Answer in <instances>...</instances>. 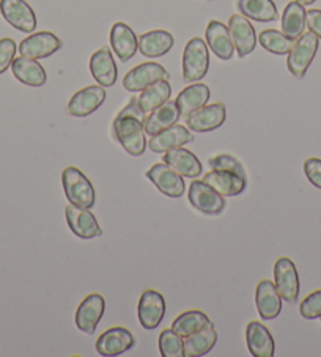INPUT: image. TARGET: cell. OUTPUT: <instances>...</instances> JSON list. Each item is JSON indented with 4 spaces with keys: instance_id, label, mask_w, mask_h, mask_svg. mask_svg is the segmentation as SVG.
<instances>
[{
    "instance_id": "27",
    "label": "cell",
    "mask_w": 321,
    "mask_h": 357,
    "mask_svg": "<svg viewBox=\"0 0 321 357\" xmlns=\"http://www.w3.org/2000/svg\"><path fill=\"white\" fill-rule=\"evenodd\" d=\"M163 161L186 178H197L202 174V162L199 158L183 146L165 151Z\"/></svg>"
},
{
    "instance_id": "32",
    "label": "cell",
    "mask_w": 321,
    "mask_h": 357,
    "mask_svg": "<svg viewBox=\"0 0 321 357\" xmlns=\"http://www.w3.org/2000/svg\"><path fill=\"white\" fill-rule=\"evenodd\" d=\"M306 13L304 5L299 2H290L282 15V32L293 41L298 40L306 30Z\"/></svg>"
},
{
    "instance_id": "2",
    "label": "cell",
    "mask_w": 321,
    "mask_h": 357,
    "mask_svg": "<svg viewBox=\"0 0 321 357\" xmlns=\"http://www.w3.org/2000/svg\"><path fill=\"white\" fill-rule=\"evenodd\" d=\"M65 195L70 203L80 208L91 209L96 203V192L87 176L76 167H68L61 174Z\"/></svg>"
},
{
    "instance_id": "36",
    "label": "cell",
    "mask_w": 321,
    "mask_h": 357,
    "mask_svg": "<svg viewBox=\"0 0 321 357\" xmlns=\"http://www.w3.org/2000/svg\"><path fill=\"white\" fill-rule=\"evenodd\" d=\"M159 353L163 357H184V338L174 329H165L159 335Z\"/></svg>"
},
{
    "instance_id": "9",
    "label": "cell",
    "mask_w": 321,
    "mask_h": 357,
    "mask_svg": "<svg viewBox=\"0 0 321 357\" xmlns=\"http://www.w3.org/2000/svg\"><path fill=\"white\" fill-rule=\"evenodd\" d=\"M0 13L10 26L24 33H32L36 29V16L26 0H0Z\"/></svg>"
},
{
    "instance_id": "28",
    "label": "cell",
    "mask_w": 321,
    "mask_h": 357,
    "mask_svg": "<svg viewBox=\"0 0 321 357\" xmlns=\"http://www.w3.org/2000/svg\"><path fill=\"white\" fill-rule=\"evenodd\" d=\"M175 45L174 35L165 30H153L139 36V51L148 59H156L167 54Z\"/></svg>"
},
{
    "instance_id": "8",
    "label": "cell",
    "mask_w": 321,
    "mask_h": 357,
    "mask_svg": "<svg viewBox=\"0 0 321 357\" xmlns=\"http://www.w3.org/2000/svg\"><path fill=\"white\" fill-rule=\"evenodd\" d=\"M274 285L287 303H296L299 296V275L294 263L282 257L274 264Z\"/></svg>"
},
{
    "instance_id": "12",
    "label": "cell",
    "mask_w": 321,
    "mask_h": 357,
    "mask_svg": "<svg viewBox=\"0 0 321 357\" xmlns=\"http://www.w3.org/2000/svg\"><path fill=\"white\" fill-rule=\"evenodd\" d=\"M165 315V299L156 290L142 293L137 307V317L144 329H156Z\"/></svg>"
},
{
    "instance_id": "21",
    "label": "cell",
    "mask_w": 321,
    "mask_h": 357,
    "mask_svg": "<svg viewBox=\"0 0 321 357\" xmlns=\"http://www.w3.org/2000/svg\"><path fill=\"white\" fill-rule=\"evenodd\" d=\"M110 46L121 61L131 60L139 51V38L125 22H115L110 30Z\"/></svg>"
},
{
    "instance_id": "26",
    "label": "cell",
    "mask_w": 321,
    "mask_h": 357,
    "mask_svg": "<svg viewBox=\"0 0 321 357\" xmlns=\"http://www.w3.org/2000/svg\"><path fill=\"white\" fill-rule=\"evenodd\" d=\"M11 71H13L17 81L24 85H29V87H43L47 81L45 68L38 63V60L22 57V55L13 60Z\"/></svg>"
},
{
    "instance_id": "10",
    "label": "cell",
    "mask_w": 321,
    "mask_h": 357,
    "mask_svg": "<svg viewBox=\"0 0 321 357\" xmlns=\"http://www.w3.org/2000/svg\"><path fill=\"white\" fill-rule=\"evenodd\" d=\"M66 222L70 230L80 239H94L103 235L95 214L87 208H80L70 203L66 206Z\"/></svg>"
},
{
    "instance_id": "29",
    "label": "cell",
    "mask_w": 321,
    "mask_h": 357,
    "mask_svg": "<svg viewBox=\"0 0 321 357\" xmlns=\"http://www.w3.org/2000/svg\"><path fill=\"white\" fill-rule=\"evenodd\" d=\"M211 96L208 85L205 84H194L184 89L180 95L177 96V106L180 109V114L184 119H188L191 114H194L195 110L207 106Z\"/></svg>"
},
{
    "instance_id": "22",
    "label": "cell",
    "mask_w": 321,
    "mask_h": 357,
    "mask_svg": "<svg viewBox=\"0 0 321 357\" xmlns=\"http://www.w3.org/2000/svg\"><path fill=\"white\" fill-rule=\"evenodd\" d=\"M255 304L258 315L267 319V321L279 317V313L282 312V296L277 291L274 282L262 280L258 283L255 291Z\"/></svg>"
},
{
    "instance_id": "30",
    "label": "cell",
    "mask_w": 321,
    "mask_h": 357,
    "mask_svg": "<svg viewBox=\"0 0 321 357\" xmlns=\"http://www.w3.org/2000/svg\"><path fill=\"white\" fill-rule=\"evenodd\" d=\"M216 343H218V332L214 329V324L209 321L205 328L184 338V357L205 356L216 347Z\"/></svg>"
},
{
    "instance_id": "3",
    "label": "cell",
    "mask_w": 321,
    "mask_h": 357,
    "mask_svg": "<svg viewBox=\"0 0 321 357\" xmlns=\"http://www.w3.org/2000/svg\"><path fill=\"white\" fill-rule=\"evenodd\" d=\"M209 68V52L207 43L199 36L189 40L183 52V79L184 82H199L207 76Z\"/></svg>"
},
{
    "instance_id": "24",
    "label": "cell",
    "mask_w": 321,
    "mask_h": 357,
    "mask_svg": "<svg viewBox=\"0 0 321 357\" xmlns=\"http://www.w3.org/2000/svg\"><path fill=\"white\" fill-rule=\"evenodd\" d=\"M90 71L95 81L103 85V87H112V85H115L119 71H117L115 60L109 47H101L100 51L91 55Z\"/></svg>"
},
{
    "instance_id": "17",
    "label": "cell",
    "mask_w": 321,
    "mask_h": 357,
    "mask_svg": "<svg viewBox=\"0 0 321 357\" xmlns=\"http://www.w3.org/2000/svg\"><path fill=\"white\" fill-rule=\"evenodd\" d=\"M227 109L224 104L216 102L211 106H203L186 119V125L194 132H209L224 125Z\"/></svg>"
},
{
    "instance_id": "15",
    "label": "cell",
    "mask_w": 321,
    "mask_h": 357,
    "mask_svg": "<svg viewBox=\"0 0 321 357\" xmlns=\"http://www.w3.org/2000/svg\"><path fill=\"white\" fill-rule=\"evenodd\" d=\"M134 344L135 338L131 334V331H128L125 328H110L98 337L95 347L98 354L112 357L126 353V351L131 349Z\"/></svg>"
},
{
    "instance_id": "25",
    "label": "cell",
    "mask_w": 321,
    "mask_h": 357,
    "mask_svg": "<svg viewBox=\"0 0 321 357\" xmlns=\"http://www.w3.org/2000/svg\"><path fill=\"white\" fill-rule=\"evenodd\" d=\"M180 109H178L177 102L175 101H167L164 102L163 106L154 109L153 112L148 114L145 116V123H144V128H145V134L147 135H156L160 131H164V129H167L170 126H174L180 120Z\"/></svg>"
},
{
    "instance_id": "1",
    "label": "cell",
    "mask_w": 321,
    "mask_h": 357,
    "mask_svg": "<svg viewBox=\"0 0 321 357\" xmlns=\"http://www.w3.org/2000/svg\"><path fill=\"white\" fill-rule=\"evenodd\" d=\"M145 116L147 114L140 109L137 98H133L128 106L120 110L112 123L114 139L131 156H142L147 150V134L144 128Z\"/></svg>"
},
{
    "instance_id": "34",
    "label": "cell",
    "mask_w": 321,
    "mask_h": 357,
    "mask_svg": "<svg viewBox=\"0 0 321 357\" xmlns=\"http://www.w3.org/2000/svg\"><path fill=\"white\" fill-rule=\"evenodd\" d=\"M208 323L209 318L207 317V313H203L202 310H188L181 313V315L172 323V329H174L180 337L186 338L205 328Z\"/></svg>"
},
{
    "instance_id": "41",
    "label": "cell",
    "mask_w": 321,
    "mask_h": 357,
    "mask_svg": "<svg viewBox=\"0 0 321 357\" xmlns=\"http://www.w3.org/2000/svg\"><path fill=\"white\" fill-rule=\"evenodd\" d=\"M306 24L308 32H312L321 40V10H308L306 13Z\"/></svg>"
},
{
    "instance_id": "11",
    "label": "cell",
    "mask_w": 321,
    "mask_h": 357,
    "mask_svg": "<svg viewBox=\"0 0 321 357\" xmlns=\"http://www.w3.org/2000/svg\"><path fill=\"white\" fill-rule=\"evenodd\" d=\"M104 101H106V90L103 85H89V87L73 95L70 102H68V112L73 116L82 119V116H89L100 109Z\"/></svg>"
},
{
    "instance_id": "42",
    "label": "cell",
    "mask_w": 321,
    "mask_h": 357,
    "mask_svg": "<svg viewBox=\"0 0 321 357\" xmlns=\"http://www.w3.org/2000/svg\"><path fill=\"white\" fill-rule=\"evenodd\" d=\"M296 2H299L301 5H304V7H307V5H312L313 2H317V0H296Z\"/></svg>"
},
{
    "instance_id": "14",
    "label": "cell",
    "mask_w": 321,
    "mask_h": 357,
    "mask_svg": "<svg viewBox=\"0 0 321 357\" xmlns=\"http://www.w3.org/2000/svg\"><path fill=\"white\" fill-rule=\"evenodd\" d=\"M228 30H230L238 57L244 59L254 52L257 46V35L254 26L249 22L248 17L243 15H233L228 21Z\"/></svg>"
},
{
    "instance_id": "7",
    "label": "cell",
    "mask_w": 321,
    "mask_h": 357,
    "mask_svg": "<svg viewBox=\"0 0 321 357\" xmlns=\"http://www.w3.org/2000/svg\"><path fill=\"white\" fill-rule=\"evenodd\" d=\"M170 75L163 65L154 63V61H148V63H142L139 66L133 68L123 79V87L128 91H142L145 90L148 85H151L158 81H169Z\"/></svg>"
},
{
    "instance_id": "19",
    "label": "cell",
    "mask_w": 321,
    "mask_h": 357,
    "mask_svg": "<svg viewBox=\"0 0 321 357\" xmlns=\"http://www.w3.org/2000/svg\"><path fill=\"white\" fill-rule=\"evenodd\" d=\"M194 140V135L191 134L186 126L181 125H174L164 131H160L156 135H151L150 140H148V146L154 153H165L174 149H180L191 144Z\"/></svg>"
},
{
    "instance_id": "39",
    "label": "cell",
    "mask_w": 321,
    "mask_h": 357,
    "mask_svg": "<svg viewBox=\"0 0 321 357\" xmlns=\"http://www.w3.org/2000/svg\"><path fill=\"white\" fill-rule=\"evenodd\" d=\"M16 55V43L11 38L0 40V75H3L13 63Z\"/></svg>"
},
{
    "instance_id": "6",
    "label": "cell",
    "mask_w": 321,
    "mask_h": 357,
    "mask_svg": "<svg viewBox=\"0 0 321 357\" xmlns=\"http://www.w3.org/2000/svg\"><path fill=\"white\" fill-rule=\"evenodd\" d=\"M145 175L158 188V190L170 197V199H180L184 190H186L183 175L178 174L177 170L172 169L165 162L154 164Z\"/></svg>"
},
{
    "instance_id": "40",
    "label": "cell",
    "mask_w": 321,
    "mask_h": 357,
    "mask_svg": "<svg viewBox=\"0 0 321 357\" xmlns=\"http://www.w3.org/2000/svg\"><path fill=\"white\" fill-rule=\"evenodd\" d=\"M304 174L307 180L311 181L315 188L321 189V159L320 158H308L304 162Z\"/></svg>"
},
{
    "instance_id": "16",
    "label": "cell",
    "mask_w": 321,
    "mask_h": 357,
    "mask_svg": "<svg viewBox=\"0 0 321 357\" xmlns=\"http://www.w3.org/2000/svg\"><path fill=\"white\" fill-rule=\"evenodd\" d=\"M61 47V41L59 36L51 32H38L27 36L26 40L21 41L20 54L27 59H47L51 57Z\"/></svg>"
},
{
    "instance_id": "4",
    "label": "cell",
    "mask_w": 321,
    "mask_h": 357,
    "mask_svg": "<svg viewBox=\"0 0 321 357\" xmlns=\"http://www.w3.org/2000/svg\"><path fill=\"white\" fill-rule=\"evenodd\" d=\"M320 47V38L312 32L302 33L298 40H294L292 49L288 52L287 66L288 71L292 73L294 77L302 79L306 76L308 66L317 55Z\"/></svg>"
},
{
    "instance_id": "5",
    "label": "cell",
    "mask_w": 321,
    "mask_h": 357,
    "mask_svg": "<svg viewBox=\"0 0 321 357\" xmlns=\"http://www.w3.org/2000/svg\"><path fill=\"white\" fill-rule=\"evenodd\" d=\"M188 199L197 211L207 214V216H219L227 205L224 195L216 192L203 180H194L189 184Z\"/></svg>"
},
{
    "instance_id": "31",
    "label": "cell",
    "mask_w": 321,
    "mask_h": 357,
    "mask_svg": "<svg viewBox=\"0 0 321 357\" xmlns=\"http://www.w3.org/2000/svg\"><path fill=\"white\" fill-rule=\"evenodd\" d=\"M239 13L257 22H273L279 17L273 0H238Z\"/></svg>"
},
{
    "instance_id": "38",
    "label": "cell",
    "mask_w": 321,
    "mask_h": 357,
    "mask_svg": "<svg viewBox=\"0 0 321 357\" xmlns=\"http://www.w3.org/2000/svg\"><path fill=\"white\" fill-rule=\"evenodd\" d=\"M299 312L302 318L306 319L321 318V290L308 294V296L301 303Z\"/></svg>"
},
{
    "instance_id": "35",
    "label": "cell",
    "mask_w": 321,
    "mask_h": 357,
    "mask_svg": "<svg viewBox=\"0 0 321 357\" xmlns=\"http://www.w3.org/2000/svg\"><path fill=\"white\" fill-rule=\"evenodd\" d=\"M258 41L263 49H267L268 52L276 54V55H285L290 52V49L293 46V40L288 38L287 35H283V32H279V30H263V32L258 35Z\"/></svg>"
},
{
    "instance_id": "23",
    "label": "cell",
    "mask_w": 321,
    "mask_h": 357,
    "mask_svg": "<svg viewBox=\"0 0 321 357\" xmlns=\"http://www.w3.org/2000/svg\"><path fill=\"white\" fill-rule=\"evenodd\" d=\"M207 45L216 57L221 60H230L234 54V45L228 26L219 21H209L207 27Z\"/></svg>"
},
{
    "instance_id": "18",
    "label": "cell",
    "mask_w": 321,
    "mask_h": 357,
    "mask_svg": "<svg viewBox=\"0 0 321 357\" xmlns=\"http://www.w3.org/2000/svg\"><path fill=\"white\" fill-rule=\"evenodd\" d=\"M203 181L224 197L243 194L248 186V178L228 170H209V174L203 176Z\"/></svg>"
},
{
    "instance_id": "13",
    "label": "cell",
    "mask_w": 321,
    "mask_h": 357,
    "mask_svg": "<svg viewBox=\"0 0 321 357\" xmlns=\"http://www.w3.org/2000/svg\"><path fill=\"white\" fill-rule=\"evenodd\" d=\"M104 309H106V301L100 293L89 294L77 307L76 326L85 334L94 335L104 315Z\"/></svg>"
},
{
    "instance_id": "20",
    "label": "cell",
    "mask_w": 321,
    "mask_h": 357,
    "mask_svg": "<svg viewBox=\"0 0 321 357\" xmlns=\"http://www.w3.org/2000/svg\"><path fill=\"white\" fill-rule=\"evenodd\" d=\"M246 343L254 357H273L276 353L274 337L260 321H251L246 328Z\"/></svg>"
},
{
    "instance_id": "37",
    "label": "cell",
    "mask_w": 321,
    "mask_h": 357,
    "mask_svg": "<svg viewBox=\"0 0 321 357\" xmlns=\"http://www.w3.org/2000/svg\"><path fill=\"white\" fill-rule=\"evenodd\" d=\"M208 165L211 170H228V172H234V174L248 178L244 165L241 164L238 158H234L232 155H224V153H222V155H218V156L209 159Z\"/></svg>"
},
{
    "instance_id": "33",
    "label": "cell",
    "mask_w": 321,
    "mask_h": 357,
    "mask_svg": "<svg viewBox=\"0 0 321 357\" xmlns=\"http://www.w3.org/2000/svg\"><path fill=\"white\" fill-rule=\"evenodd\" d=\"M172 95V87L169 81H158L151 85H148L145 90H142L140 96L137 98L139 106L144 112L148 115L153 112L154 109L163 106L164 102L170 100Z\"/></svg>"
}]
</instances>
